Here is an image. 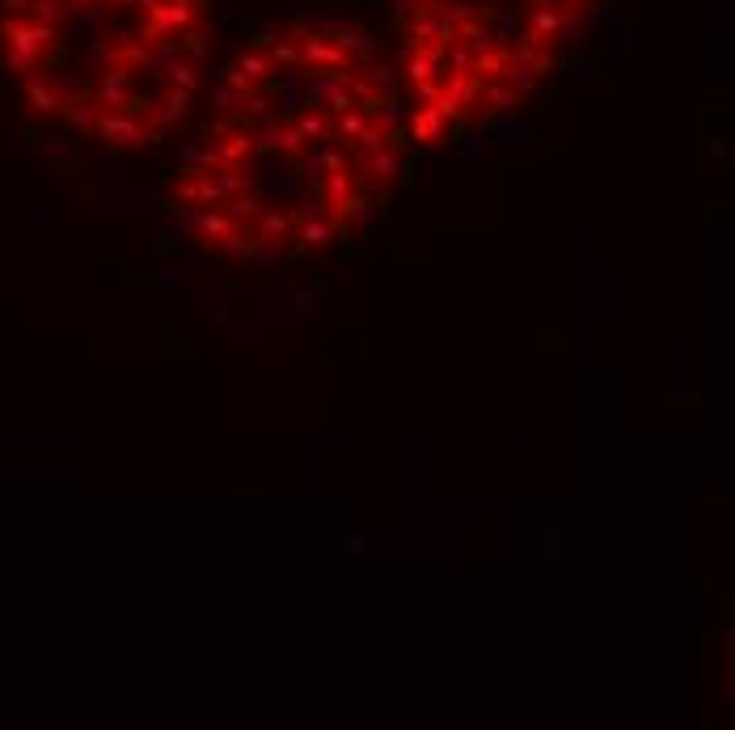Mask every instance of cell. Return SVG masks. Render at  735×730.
Instances as JSON below:
<instances>
[{
	"mask_svg": "<svg viewBox=\"0 0 735 730\" xmlns=\"http://www.w3.org/2000/svg\"><path fill=\"white\" fill-rule=\"evenodd\" d=\"M600 0H393L402 76L452 123L507 114L558 68Z\"/></svg>",
	"mask_w": 735,
	"mask_h": 730,
	"instance_id": "1",
	"label": "cell"
},
{
	"mask_svg": "<svg viewBox=\"0 0 735 730\" xmlns=\"http://www.w3.org/2000/svg\"><path fill=\"white\" fill-rule=\"evenodd\" d=\"M93 136L102 140V148H110V152H140V148H148L157 136H153V127H148L140 114H106V119L93 127Z\"/></svg>",
	"mask_w": 735,
	"mask_h": 730,
	"instance_id": "2",
	"label": "cell"
},
{
	"mask_svg": "<svg viewBox=\"0 0 735 730\" xmlns=\"http://www.w3.org/2000/svg\"><path fill=\"white\" fill-rule=\"evenodd\" d=\"M292 224H296V241H300V249H322V245L334 237V216H330L326 207L305 203L300 211H292Z\"/></svg>",
	"mask_w": 735,
	"mask_h": 730,
	"instance_id": "3",
	"label": "cell"
},
{
	"mask_svg": "<svg viewBox=\"0 0 735 730\" xmlns=\"http://www.w3.org/2000/svg\"><path fill=\"white\" fill-rule=\"evenodd\" d=\"M406 127H410V136L419 140V144L436 148V144H444V140L452 136V127H457V123H452L448 114H440L436 106H410Z\"/></svg>",
	"mask_w": 735,
	"mask_h": 730,
	"instance_id": "4",
	"label": "cell"
},
{
	"mask_svg": "<svg viewBox=\"0 0 735 730\" xmlns=\"http://www.w3.org/2000/svg\"><path fill=\"white\" fill-rule=\"evenodd\" d=\"M402 174V152H398V136H393L389 144H381V148H372V157H368V174H364V182H372V186H385V182H393Z\"/></svg>",
	"mask_w": 735,
	"mask_h": 730,
	"instance_id": "5",
	"label": "cell"
},
{
	"mask_svg": "<svg viewBox=\"0 0 735 730\" xmlns=\"http://www.w3.org/2000/svg\"><path fill=\"white\" fill-rule=\"evenodd\" d=\"M317 186H322V207L330 211V216H343V207L355 199V186L360 182H355L347 169H334V174H326Z\"/></svg>",
	"mask_w": 735,
	"mask_h": 730,
	"instance_id": "6",
	"label": "cell"
},
{
	"mask_svg": "<svg viewBox=\"0 0 735 730\" xmlns=\"http://www.w3.org/2000/svg\"><path fill=\"white\" fill-rule=\"evenodd\" d=\"M288 233H292V216H284V211H267V207L258 211V233L254 237H258L262 249H279L288 241Z\"/></svg>",
	"mask_w": 735,
	"mask_h": 730,
	"instance_id": "7",
	"label": "cell"
}]
</instances>
